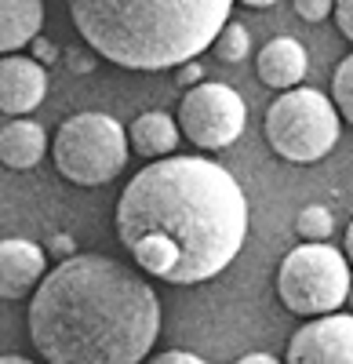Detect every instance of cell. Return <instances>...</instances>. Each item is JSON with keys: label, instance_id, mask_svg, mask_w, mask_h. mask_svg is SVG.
<instances>
[{"label": "cell", "instance_id": "obj_1", "mask_svg": "<svg viewBox=\"0 0 353 364\" xmlns=\"http://www.w3.org/2000/svg\"><path fill=\"white\" fill-rule=\"evenodd\" d=\"M116 237L164 284L212 281L248 240L241 182L208 157H157L116 200Z\"/></svg>", "mask_w": 353, "mask_h": 364}, {"label": "cell", "instance_id": "obj_2", "mask_svg": "<svg viewBox=\"0 0 353 364\" xmlns=\"http://www.w3.org/2000/svg\"><path fill=\"white\" fill-rule=\"evenodd\" d=\"M157 336V291L113 255L63 259L29 302V339L51 364H135Z\"/></svg>", "mask_w": 353, "mask_h": 364}, {"label": "cell", "instance_id": "obj_3", "mask_svg": "<svg viewBox=\"0 0 353 364\" xmlns=\"http://www.w3.org/2000/svg\"><path fill=\"white\" fill-rule=\"evenodd\" d=\"M233 0H70L87 48L121 70H175L208 51Z\"/></svg>", "mask_w": 353, "mask_h": 364}, {"label": "cell", "instance_id": "obj_4", "mask_svg": "<svg viewBox=\"0 0 353 364\" xmlns=\"http://www.w3.org/2000/svg\"><path fill=\"white\" fill-rule=\"evenodd\" d=\"M342 128V113L335 99L320 95L313 87H288L266 109L262 132L277 157L291 164H313L328 157Z\"/></svg>", "mask_w": 353, "mask_h": 364}, {"label": "cell", "instance_id": "obj_5", "mask_svg": "<svg viewBox=\"0 0 353 364\" xmlns=\"http://www.w3.org/2000/svg\"><path fill=\"white\" fill-rule=\"evenodd\" d=\"M128 142L131 135H124L109 113H77L58 124L51 157L63 178L77 186H102L124 171Z\"/></svg>", "mask_w": 353, "mask_h": 364}, {"label": "cell", "instance_id": "obj_6", "mask_svg": "<svg viewBox=\"0 0 353 364\" xmlns=\"http://www.w3.org/2000/svg\"><path fill=\"white\" fill-rule=\"evenodd\" d=\"M349 255L325 240H310L288 252L277 269V295L284 310L299 317L335 314L342 302H349Z\"/></svg>", "mask_w": 353, "mask_h": 364}, {"label": "cell", "instance_id": "obj_7", "mask_svg": "<svg viewBox=\"0 0 353 364\" xmlns=\"http://www.w3.org/2000/svg\"><path fill=\"white\" fill-rule=\"evenodd\" d=\"M244 120H248V106L229 84L200 80L186 87L179 102L183 135L200 149H226L229 142H237L244 132Z\"/></svg>", "mask_w": 353, "mask_h": 364}, {"label": "cell", "instance_id": "obj_8", "mask_svg": "<svg viewBox=\"0 0 353 364\" xmlns=\"http://www.w3.org/2000/svg\"><path fill=\"white\" fill-rule=\"evenodd\" d=\"M291 364H353V314H320L288 343Z\"/></svg>", "mask_w": 353, "mask_h": 364}, {"label": "cell", "instance_id": "obj_9", "mask_svg": "<svg viewBox=\"0 0 353 364\" xmlns=\"http://www.w3.org/2000/svg\"><path fill=\"white\" fill-rule=\"evenodd\" d=\"M48 95V73L26 55H4L0 63V109L4 117H22L37 109Z\"/></svg>", "mask_w": 353, "mask_h": 364}, {"label": "cell", "instance_id": "obj_10", "mask_svg": "<svg viewBox=\"0 0 353 364\" xmlns=\"http://www.w3.org/2000/svg\"><path fill=\"white\" fill-rule=\"evenodd\" d=\"M48 255L40 245L26 237H8L0 245V295L4 299H22L33 284L48 277Z\"/></svg>", "mask_w": 353, "mask_h": 364}, {"label": "cell", "instance_id": "obj_11", "mask_svg": "<svg viewBox=\"0 0 353 364\" xmlns=\"http://www.w3.org/2000/svg\"><path fill=\"white\" fill-rule=\"evenodd\" d=\"M259 80L266 84V87H277V91H288V87H295L306 70H310V55L299 41H291V37H273L266 48L259 51Z\"/></svg>", "mask_w": 353, "mask_h": 364}, {"label": "cell", "instance_id": "obj_12", "mask_svg": "<svg viewBox=\"0 0 353 364\" xmlns=\"http://www.w3.org/2000/svg\"><path fill=\"white\" fill-rule=\"evenodd\" d=\"M48 154V135L40 124L26 117H8L4 132H0V161L11 171H29L37 168L40 157Z\"/></svg>", "mask_w": 353, "mask_h": 364}, {"label": "cell", "instance_id": "obj_13", "mask_svg": "<svg viewBox=\"0 0 353 364\" xmlns=\"http://www.w3.org/2000/svg\"><path fill=\"white\" fill-rule=\"evenodd\" d=\"M128 135H131V149L139 157L157 161V157L175 154V146L183 139V124H179V117H168V113L153 109V113H139L131 120Z\"/></svg>", "mask_w": 353, "mask_h": 364}, {"label": "cell", "instance_id": "obj_14", "mask_svg": "<svg viewBox=\"0 0 353 364\" xmlns=\"http://www.w3.org/2000/svg\"><path fill=\"white\" fill-rule=\"evenodd\" d=\"M44 26V0H0V51L26 48Z\"/></svg>", "mask_w": 353, "mask_h": 364}, {"label": "cell", "instance_id": "obj_15", "mask_svg": "<svg viewBox=\"0 0 353 364\" xmlns=\"http://www.w3.org/2000/svg\"><path fill=\"white\" fill-rule=\"evenodd\" d=\"M212 48H215V58H219V63H226V66L244 63V55H248V48H251V33H248L241 22H226Z\"/></svg>", "mask_w": 353, "mask_h": 364}, {"label": "cell", "instance_id": "obj_16", "mask_svg": "<svg viewBox=\"0 0 353 364\" xmlns=\"http://www.w3.org/2000/svg\"><path fill=\"white\" fill-rule=\"evenodd\" d=\"M295 230H299L303 240H328L332 230H335V215H332L325 204H310V208L299 211Z\"/></svg>", "mask_w": 353, "mask_h": 364}, {"label": "cell", "instance_id": "obj_17", "mask_svg": "<svg viewBox=\"0 0 353 364\" xmlns=\"http://www.w3.org/2000/svg\"><path fill=\"white\" fill-rule=\"evenodd\" d=\"M332 99H335L342 120H346V124H353V55L342 58L335 77H332Z\"/></svg>", "mask_w": 353, "mask_h": 364}, {"label": "cell", "instance_id": "obj_18", "mask_svg": "<svg viewBox=\"0 0 353 364\" xmlns=\"http://www.w3.org/2000/svg\"><path fill=\"white\" fill-rule=\"evenodd\" d=\"M291 4L303 22H325L335 11V0H291Z\"/></svg>", "mask_w": 353, "mask_h": 364}, {"label": "cell", "instance_id": "obj_19", "mask_svg": "<svg viewBox=\"0 0 353 364\" xmlns=\"http://www.w3.org/2000/svg\"><path fill=\"white\" fill-rule=\"evenodd\" d=\"M335 22L342 29V37L353 41V0H335Z\"/></svg>", "mask_w": 353, "mask_h": 364}, {"label": "cell", "instance_id": "obj_20", "mask_svg": "<svg viewBox=\"0 0 353 364\" xmlns=\"http://www.w3.org/2000/svg\"><path fill=\"white\" fill-rule=\"evenodd\" d=\"M200 77H204V70L193 63V58L183 63V66H175V84L179 87H193V84H200Z\"/></svg>", "mask_w": 353, "mask_h": 364}, {"label": "cell", "instance_id": "obj_21", "mask_svg": "<svg viewBox=\"0 0 353 364\" xmlns=\"http://www.w3.org/2000/svg\"><path fill=\"white\" fill-rule=\"evenodd\" d=\"M153 360H157V364H200V357L190 353V350H164V353H157Z\"/></svg>", "mask_w": 353, "mask_h": 364}, {"label": "cell", "instance_id": "obj_22", "mask_svg": "<svg viewBox=\"0 0 353 364\" xmlns=\"http://www.w3.org/2000/svg\"><path fill=\"white\" fill-rule=\"evenodd\" d=\"M73 248H77V245H73V237H66V233H63V237H55V245H51V252H55V255H63V259H70Z\"/></svg>", "mask_w": 353, "mask_h": 364}, {"label": "cell", "instance_id": "obj_23", "mask_svg": "<svg viewBox=\"0 0 353 364\" xmlns=\"http://www.w3.org/2000/svg\"><path fill=\"white\" fill-rule=\"evenodd\" d=\"M241 364H273L277 357L273 353H266V350H255V353H244V357H237Z\"/></svg>", "mask_w": 353, "mask_h": 364}, {"label": "cell", "instance_id": "obj_24", "mask_svg": "<svg viewBox=\"0 0 353 364\" xmlns=\"http://www.w3.org/2000/svg\"><path fill=\"white\" fill-rule=\"evenodd\" d=\"M346 255H349V262H353V223L346 226Z\"/></svg>", "mask_w": 353, "mask_h": 364}, {"label": "cell", "instance_id": "obj_25", "mask_svg": "<svg viewBox=\"0 0 353 364\" xmlns=\"http://www.w3.org/2000/svg\"><path fill=\"white\" fill-rule=\"evenodd\" d=\"M244 4H248V8H273L277 0H244Z\"/></svg>", "mask_w": 353, "mask_h": 364}, {"label": "cell", "instance_id": "obj_26", "mask_svg": "<svg viewBox=\"0 0 353 364\" xmlns=\"http://www.w3.org/2000/svg\"><path fill=\"white\" fill-rule=\"evenodd\" d=\"M349 306H353V288H349Z\"/></svg>", "mask_w": 353, "mask_h": 364}]
</instances>
